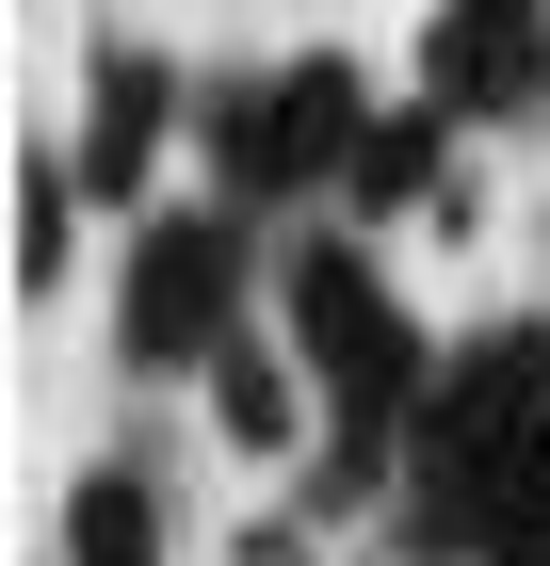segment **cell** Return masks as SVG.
Masks as SVG:
<instances>
[{
  "instance_id": "cell-7",
  "label": "cell",
  "mask_w": 550,
  "mask_h": 566,
  "mask_svg": "<svg viewBox=\"0 0 550 566\" xmlns=\"http://www.w3.org/2000/svg\"><path fill=\"white\" fill-rule=\"evenodd\" d=\"M340 227H469V178H454V114L437 97H388L356 178H340Z\"/></svg>"
},
{
  "instance_id": "cell-4",
  "label": "cell",
  "mask_w": 550,
  "mask_h": 566,
  "mask_svg": "<svg viewBox=\"0 0 550 566\" xmlns=\"http://www.w3.org/2000/svg\"><path fill=\"white\" fill-rule=\"evenodd\" d=\"M243 292H259V227L227 211V195L146 211V243H129V275H114V356L129 373H211V356L243 340Z\"/></svg>"
},
{
  "instance_id": "cell-6",
  "label": "cell",
  "mask_w": 550,
  "mask_h": 566,
  "mask_svg": "<svg viewBox=\"0 0 550 566\" xmlns=\"http://www.w3.org/2000/svg\"><path fill=\"white\" fill-rule=\"evenodd\" d=\"M178 114H195V82H178L163 49H82V146H65V163H82V195L97 211H146V178H163V146H178Z\"/></svg>"
},
{
  "instance_id": "cell-2",
  "label": "cell",
  "mask_w": 550,
  "mask_h": 566,
  "mask_svg": "<svg viewBox=\"0 0 550 566\" xmlns=\"http://www.w3.org/2000/svg\"><path fill=\"white\" fill-rule=\"evenodd\" d=\"M373 114H388L373 65L308 49V65L211 82V97H195V146H211V195H227V211H340V178H356Z\"/></svg>"
},
{
  "instance_id": "cell-5",
  "label": "cell",
  "mask_w": 550,
  "mask_h": 566,
  "mask_svg": "<svg viewBox=\"0 0 550 566\" xmlns=\"http://www.w3.org/2000/svg\"><path fill=\"white\" fill-rule=\"evenodd\" d=\"M422 97L454 114V130L550 114V0H437L422 17Z\"/></svg>"
},
{
  "instance_id": "cell-1",
  "label": "cell",
  "mask_w": 550,
  "mask_h": 566,
  "mask_svg": "<svg viewBox=\"0 0 550 566\" xmlns=\"http://www.w3.org/2000/svg\"><path fill=\"white\" fill-rule=\"evenodd\" d=\"M518 485H550V324H469L405 405V534L469 566V534Z\"/></svg>"
},
{
  "instance_id": "cell-8",
  "label": "cell",
  "mask_w": 550,
  "mask_h": 566,
  "mask_svg": "<svg viewBox=\"0 0 550 566\" xmlns=\"http://www.w3.org/2000/svg\"><path fill=\"white\" fill-rule=\"evenodd\" d=\"M195 389H211V421H227V453H259V470H276V453H308V356L292 340H227L211 373H195Z\"/></svg>"
},
{
  "instance_id": "cell-10",
  "label": "cell",
  "mask_w": 550,
  "mask_h": 566,
  "mask_svg": "<svg viewBox=\"0 0 550 566\" xmlns=\"http://www.w3.org/2000/svg\"><path fill=\"white\" fill-rule=\"evenodd\" d=\"M82 211H97V195H82V163H65V146H33V163H17V292H65V243H82Z\"/></svg>"
},
{
  "instance_id": "cell-9",
  "label": "cell",
  "mask_w": 550,
  "mask_h": 566,
  "mask_svg": "<svg viewBox=\"0 0 550 566\" xmlns=\"http://www.w3.org/2000/svg\"><path fill=\"white\" fill-rule=\"evenodd\" d=\"M65 566H163V485L146 470H82L65 485Z\"/></svg>"
},
{
  "instance_id": "cell-3",
  "label": "cell",
  "mask_w": 550,
  "mask_h": 566,
  "mask_svg": "<svg viewBox=\"0 0 550 566\" xmlns=\"http://www.w3.org/2000/svg\"><path fill=\"white\" fill-rule=\"evenodd\" d=\"M276 340L308 356V389H324V421H405L437 373V340L405 324V292L373 275V243L356 227H308L292 260H276Z\"/></svg>"
}]
</instances>
